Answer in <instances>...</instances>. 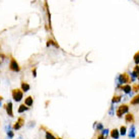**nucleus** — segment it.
I'll return each mask as SVG.
<instances>
[{"label": "nucleus", "mask_w": 139, "mask_h": 139, "mask_svg": "<svg viewBox=\"0 0 139 139\" xmlns=\"http://www.w3.org/2000/svg\"><path fill=\"white\" fill-rule=\"evenodd\" d=\"M116 83H117V88H120L122 84H128V82H130V76L128 73H122L119 74L116 78Z\"/></svg>", "instance_id": "nucleus-1"}, {"label": "nucleus", "mask_w": 139, "mask_h": 139, "mask_svg": "<svg viewBox=\"0 0 139 139\" xmlns=\"http://www.w3.org/2000/svg\"><path fill=\"white\" fill-rule=\"evenodd\" d=\"M11 95H12L13 101L16 102V103H19L20 101L23 99V90H22V89H18V88L12 89Z\"/></svg>", "instance_id": "nucleus-2"}, {"label": "nucleus", "mask_w": 139, "mask_h": 139, "mask_svg": "<svg viewBox=\"0 0 139 139\" xmlns=\"http://www.w3.org/2000/svg\"><path fill=\"white\" fill-rule=\"evenodd\" d=\"M129 113V106L126 105V104H123V105L119 106L117 109V112H116V115L118 118H122L123 115Z\"/></svg>", "instance_id": "nucleus-3"}, {"label": "nucleus", "mask_w": 139, "mask_h": 139, "mask_svg": "<svg viewBox=\"0 0 139 139\" xmlns=\"http://www.w3.org/2000/svg\"><path fill=\"white\" fill-rule=\"evenodd\" d=\"M9 69L13 72H19L20 71V66L18 64V62L12 57L10 58V62H9Z\"/></svg>", "instance_id": "nucleus-4"}, {"label": "nucleus", "mask_w": 139, "mask_h": 139, "mask_svg": "<svg viewBox=\"0 0 139 139\" xmlns=\"http://www.w3.org/2000/svg\"><path fill=\"white\" fill-rule=\"evenodd\" d=\"M24 125V119L23 117H19L18 119H17V121L14 123V125L12 126V128H13V130H19L20 128H22L23 126Z\"/></svg>", "instance_id": "nucleus-5"}, {"label": "nucleus", "mask_w": 139, "mask_h": 139, "mask_svg": "<svg viewBox=\"0 0 139 139\" xmlns=\"http://www.w3.org/2000/svg\"><path fill=\"white\" fill-rule=\"evenodd\" d=\"M4 108H5L6 113H7V115H8L9 117L12 118L13 116H14V115H13V105H12L11 102H8V103L4 106Z\"/></svg>", "instance_id": "nucleus-6"}, {"label": "nucleus", "mask_w": 139, "mask_h": 139, "mask_svg": "<svg viewBox=\"0 0 139 139\" xmlns=\"http://www.w3.org/2000/svg\"><path fill=\"white\" fill-rule=\"evenodd\" d=\"M120 89L122 90L124 93H126V94H130V93H132V86H131L130 84L121 85V86H120Z\"/></svg>", "instance_id": "nucleus-7"}, {"label": "nucleus", "mask_w": 139, "mask_h": 139, "mask_svg": "<svg viewBox=\"0 0 139 139\" xmlns=\"http://www.w3.org/2000/svg\"><path fill=\"white\" fill-rule=\"evenodd\" d=\"M128 136H129V138H131V139H133V138L136 137V127H135L134 124H132L131 126H130Z\"/></svg>", "instance_id": "nucleus-8"}, {"label": "nucleus", "mask_w": 139, "mask_h": 139, "mask_svg": "<svg viewBox=\"0 0 139 139\" xmlns=\"http://www.w3.org/2000/svg\"><path fill=\"white\" fill-rule=\"evenodd\" d=\"M20 89L23 90V93H27L31 89V85L25 81H22V84H20Z\"/></svg>", "instance_id": "nucleus-9"}, {"label": "nucleus", "mask_w": 139, "mask_h": 139, "mask_svg": "<svg viewBox=\"0 0 139 139\" xmlns=\"http://www.w3.org/2000/svg\"><path fill=\"white\" fill-rule=\"evenodd\" d=\"M110 135H111V137H112L113 139H119V137H120V132H119V130H118V129L114 128L112 131L110 132Z\"/></svg>", "instance_id": "nucleus-10"}, {"label": "nucleus", "mask_w": 139, "mask_h": 139, "mask_svg": "<svg viewBox=\"0 0 139 139\" xmlns=\"http://www.w3.org/2000/svg\"><path fill=\"white\" fill-rule=\"evenodd\" d=\"M125 121H126V123H133L134 122V115L131 114V113H127L126 115H125Z\"/></svg>", "instance_id": "nucleus-11"}, {"label": "nucleus", "mask_w": 139, "mask_h": 139, "mask_svg": "<svg viewBox=\"0 0 139 139\" xmlns=\"http://www.w3.org/2000/svg\"><path fill=\"white\" fill-rule=\"evenodd\" d=\"M24 105H25L26 107H29V108L34 105V98H33L32 95L27 96V98L24 100Z\"/></svg>", "instance_id": "nucleus-12"}, {"label": "nucleus", "mask_w": 139, "mask_h": 139, "mask_svg": "<svg viewBox=\"0 0 139 139\" xmlns=\"http://www.w3.org/2000/svg\"><path fill=\"white\" fill-rule=\"evenodd\" d=\"M29 110H30V108H29V107H26L24 104H23V105H20V106L18 107L17 112H18V114H23V113L26 112V111H29Z\"/></svg>", "instance_id": "nucleus-13"}, {"label": "nucleus", "mask_w": 139, "mask_h": 139, "mask_svg": "<svg viewBox=\"0 0 139 139\" xmlns=\"http://www.w3.org/2000/svg\"><path fill=\"white\" fill-rule=\"evenodd\" d=\"M130 104L132 106H136V105H139V93L136 94L135 96H133V99L130 101Z\"/></svg>", "instance_id": "nucleus-14"}, {"label": "nucleus", "mask_w": 139, "mask_h": 139, "mask_svg": "<svg viewBox=\"0 0 139 139\" xmlns=\"http://www.w3.org/2000/svg\"><path fill=\"white\" fill-rule=\"evenodd\" d=\"M46 139H62L60 137H56L50 131H46Z\"/></svg>", "instance_id": "nucleus-15"}, {"label": "nucleus", "mask_w": 139, "mask_h": 139, "mask_svg": "<svg viewBox=\"0 0 139 139\" xmlns=\"http://www.w3.org/2000/svg\"><path fill=\"white\" fill-rule=\"evenodd\" d=\"M47 47H50V46H54L55 48H59V46H58V44L56 43V42H55L54 40H51V39H49L47 41Z\"/></svg>", "instance_id": "nucleus-16"}, {"label": "nucleus", "mask_w": 139, "mask_h": 139, "mask_svg": "<svg viewBox=\"0 0 139 139\" xmlns=\"http://www.w3.org/2000/svg\"><path fill=\"white\" fill-rule=\"evenodd\" d=\"M122 95H114L113 99H112V104L114 105V104H117V103H120L121 100H122Z\"/></svg>", "instance_id": "nucleus-17"}, {"label": "nucleus", "mask_w": 139, "mask_h": 139, "mask_svg": "<svg viewBox=\"0 0 139 139\" xmlns=\"http://www.w3.org/2000/svg\"><path fill=\"white\" fill-rule=\"evenodd\" d=\"M119 132H120V135H122V136L126 135V133H127V128H126V126H121L120 129H119Z\"/></svg>", "instance_id": "nucleus-18"}, {"label": "nucleus", "mask_w": 139, "mask_h": 139, "mask_svg": "<svg viewBox=\"0 0 139 139\" xmlns=\"http://www.w3.org/2000/svg\"><path fill=\"white\" fill-rule=\"evenodd\" d=\"M133 60H134V63L136 65H139V51L137 53H135L134 57H133Z\"/></svg>", "instance_id": "nucleus-19"}, {"label": "nucleus", "mask_w": 139, "mask_h": 139, "mask_svg": "<svg viewBox=\"0 0 139 139\" xmlns=\"http://www.w3.org/2000/svg\"><path fill=\"white\" fill-rule=\"evenodd\" d=\"M130 81L131 82H134L136 79H137V76H136V74L133 72V71H132V72H130Z\"/></svg>", "instance_id": "nucleus-20"}, {"label": "nucleus", "mask_w": 139, "mask_h": 139, "mask_svg": "<svg viewBox=\"0 0 139 139\" xmlns=\"http://www.w3.org/2000/svg\"><path fill=\"white\" fill-rule=\"evenodd\" d=\"M132 92L133 93H139V84L138 83H134L132 86Z\"/></svg>", "instance_id": "nucleus-21"}, {"label": "nucleus", "mask_w": 139, "mask_h": 139, "mask_svg": "<svg viewBox=\"0 0 139 139\" xmlns=\"http://www.w3.org/2000/svg\"><path fill=\"white\" fill-rule=\"evenodd\" d=\"M95 130L96 131H102L103 129H104V126H103V123H96V125H95Z\"/></svg>", "instance_id": "nucleus-22"}, {"label": "nucleus", "mask_w": 139, "mask_h": 139, "mask_svg": "<svg viewBox=\"0 0 139 139\" xmlns=\"http://www.w3.org/2000/svg\"><path fill=\"white\" fill-rule=\"evenodd\" d=\"M109 115H110V116H114V115H115V107H114L113 104H112V106L110 107V110H109Z\"/></svg>", "instance_id": "nucleus-23"}, {"label": "nucleus", "mask_w": 139, "mask_h": 139, "mask_svg": "<svg viewBox=\"0 0 139 139\" xmlns=\"http://www.w3.org/2000/svg\"><path fill=\"white\" fill-rule=\"evenodd\" d=\"M109 131H110L109 129H107V128L105 129V128H104V129H103V130L101 131V134H102L103 136H105V137L107 138V136L109 135Z\"/></svg>", "instance_id": "nucleus-24"}, {"label": "nucleus", "mask_w": 139, "mask_h": 139, "mask_svg": "<svg viewBox=\"0 0 139 139\" xmlns=\"http://www.w3.org/2000/svg\"><path fill=\"white\" fill-rule=\"evenodd\" d=\"M133 72L136 74V76H137V79L139 80V65H136V66L134 67V69H133Z\"/></svg>", "instance_id": "nucleus-25"}, {"label": "nucleus", "mask_w": 139, "mask_h": 139, "mask_svg": "<svg viewBox=\"0 0 139 139\" xmlns=\"http://www.w3.org/2000/svg\"><path fill=\"white\" fill-rule=\"evenodd\" d=\"M7 136H8V138H13L14 137V132H13L12 130H9V131H7Z\"/></svg>", "instance_id": "nucleus-26"}, {"label": "nucleus", "mask_w": 139, "mask_h": 139, "mask_svg": "<svg viewBox=\"0 0 139 139\" xmlns=\"http://www.w3.org/2000/svg\"><path fill=\"white\" fill-rule=\"evenodd\" d=\"M32 73H33L34 77H37V68H34L33 70H32Z\"/></svg>", "instance_id": "nucleus-27"}, {"label": "nucleus", "mask_w": 139, "mask_h": 139, "mask_svg": "<svg viewBox=\"0 0 139 139\" xmlns=\"http://www.w3.org/2000/svg\"><path fill=\"white\" fill-rule=\"evenodd\" d=\"M98 139H107V138H106L105 136H103L102 134H100V135L98 136Z\"/></svg>", "instance_id": "nucleus-28"}, {"label": "nucleus", "mask_w": 139, "mask_h": 139, "mask_svg": "<svg viewBox=\"0 0 139 139\" xmlns=\"http://www.w3.org/2000/svg\"><path fill=\"white\" fill-rule=\"evenodd\" d=\"M2 101H3V98H2L1 95H0V107L2 106Z\"/></svg>", "instance_id": "nucleus-29"}]
</instances>
